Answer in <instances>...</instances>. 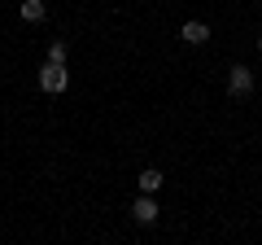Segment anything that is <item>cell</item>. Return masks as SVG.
Returning <instances> with one entry per match:
<instances>
[{
  "label": "cell",
  "mask_w": 262,
  "mask_h": 245,
  "mask_svg": "<svg viewBox=\"0 0 262 245\" xmlns=\"http://www.w3.org/2000/svg\"><path fill=\"white\" fill-rule=\"evenodd\" d=\"M39 88H44V92H66V88H70V75H66V66L61 62H48L44 70H39Z\"/></svg>",
  "instance_id": "6da1fadb"
},
{
  "label": "cell",
  "mask_w": 262,
  "mask_h": 245,
  "mask_svg": "<svg viewBox=\"0 0 262 245\" xmlns=\"http://www.w3.org/2000/svg\"><path fill=\"white\" fill-rule=\"evenodd\" d=\"M249 92H253V70L236 62V66L227 70V96H236V101H241V96H249Z\"/></svg>",
  "instance_id": "7a4b0ae2"
},
{
  "label": "cell",
  "mask_w": 262,
  "mask_h": 245,
  "mask_svg": "<svg viewBox=\"0 0 262 245\" xmlns=\"http://www.w3.org/2000/svg\"><path fill=\"white\" fill-rule=\"evenodd\" d=\"M158 215H162V206L153 201V193H140L136 206H131V219H136V223H158Z\"/></svg>",
  "instance_id": "3957f363"
},
{
  "label": "cell",
  "mask_w": 262,
  "mask_h": 245,
  "mask_svg": "<svg viewBox=\"0 0 262 245\" xmlns=\"http://www.w3.org/2000/svg\"><path fill=\"white\" fill-rule=\"evenodd\" d=\"M179 39H184V44H206V39H210V27H206V22H184V27H179Z\"/></svg>",
  "instance_id": "277c9868"
},
{
  "label": "cell",
  "mask_w": 262,
  "mask_h": 245,
  "mask_svg": "<svg viewBox=\"0 0 262 245\" xmlns=\"http://www.w3.org/2000/svg\"><path fill=\"white\" fill-rule=\"evenodd\" d=\"M44 0H22V22H44Z\"/></svg>",
  "instance_id": "5b68a950"
},
{
  "label": "cell",
  "mask_w": 262,
  "mask_h": 245,
  "mask_svg": "<svg viewBox=\"0 0 262 245\" xmlns=\"http://www.w3.org/2000/svg\"><path fill=\"white\" fill-rule=\"evenodd\" d=\"M158 189H162V171H153V167L140 171V193H158Z\"/></svg>",
  "instance_id": "8992f818"
},
{
  "label": "cell",
  "mask_w": 262,
  "mask_h": 245,
  "mask_svg": "<svg viewBox=\"0 0 262 245\" xmlns=\"http://www.w3.org/2000/svg\"><path fill=\"white\" fill-rule=\"evenodd\" d=\"M48 62H61V66H66V44H61V39L48 44Z\"/></svg>",
  "instance_id": "52a82bcc"
},
{
  "label": "cell",
  "mask_w": 262,
  "mask_h": 245,
  "mask_svg": "<svg viewBox=\"0 0 262 245\" xmlns=\"http://www.w3.org/2000/svg\"><path fill=\"white\" fill-rule=\"evenodd\" d=\"M258 48H262V35H258Z\"/></svg>",
  "instance_id": "ba28073f"
}]
</instances>
